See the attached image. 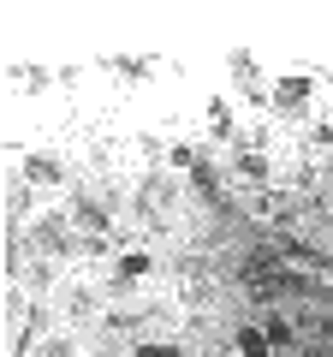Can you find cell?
<instances>
[{"label": "cell", "instance_id": "cell-2", "mask_svg": "<svg viewBox=\"0 0 333 357\" xmlns=\"http://www.w3.org/2000/svg\"><path fill=\"white\" fill-rule=\"evenodd\" d=\"M268 328H238V357H268Z\"/></svg>", "mask_w": 333, "mask_h": 357}, {"label": "cell", "instance_id": "cell-7", "mask_svg": "<svg viewBox=\"0 0 333 357\" xmlns=\"http://www.w3.org/2000/svg\"><path fill=\"white\" fill-rule=\"evenodd\" d=\"M238 173H250V178H268V161H262L256 149H244V155H238Z\"/></svg>", "mask_w": 333, "mask_h": 357}, {"label": "cell", "instance_id": "cell-3", "mask_svg": "<svg viewBox=\"0 0 333 357\" xmlns=\"http://www.w3.org/2000/svg\"><path fill=\"white\" fill-rule=\"evenodd\" d=\"M24 173L36 178V185H60V161H54V155H30Z\"/></svg>", "mask_w": 333, "mask_h": 357}, {"label": "cell", "instance_id": "cell-5", "mask_svg": "<svg viewBox=\"0 0 333 357\" xmlns=\"http://www.w3.org/2000/svg\"><path fill=\"white\" fill-rule=\"evenodd\" d=\"M208 126H215V137H232V114H226V102H208Z\"/></svg>", "mask_w": 333, "mask_h": 357}, {"label": "cell", "instance_id": "cell-8", "mask_svg": "<svg viewBox=\"0 0 333 357\" xmlns=\"http://www.w3.org/2000/svg\"><path fill=\"white\" fill-rule=\"evenodd\" d=\"M268 345H274V351H286V345H292V321L274 316V321H268Z\"/></svg>", "mask_w": 333, "mask_h": 357}, {"label": "cell", "instance_id": "cell-4", "mask_svg": "<svg viewBox=\"0 0 333 357\" xmlns=\"http://www.w3.org/2000/svg\"><path fill=\"white\" fill-rule=\"evenodd\" d=\"M114 274H119V280H143V274H149V250H125Z\"/></svg>", "mask_w": 333, "mask_h": 357}, {"label": "cell", "instance_id": "cell-6", "mask_svg": "<svg viewBox=\"0 0 333 357\" xmlns=\"http://www.w3.org/2000/svg\"><path fill=\"white\" fill-rule=\"evenodd\" d=\"M137 357H185V345H173V340H149V345H137Z\"/></svg>", "mask_w": 333, "mask_h": 357}, {"label": "cell", "instance_id": "cell-1", "mask_svg": "<svg viewBox=\"0 0 333 357\" xmlns=\"http://www.w3.org/2000/svg\"><path fill=\"white\" fill-rule=\"evenodd\" d=\"M309 89H316V84H309L304 72H292V77H274V107H286V114H297V107L309 102Z\"/></svg>", "mask_w": 333, "mask_h": 357}, {"label": "cell", "instance_id": "cell-9", "mask_svg": "<svg viewBox=\"0 0 333 357\" xmlns=\"http://www.w3.org/2000/svg\"><path fill=\"white\" fill-rule=\"evenodd\" d=\"M232 77H238V84H256V60H250V54H232Z\"/></svg>", "mask_w": 333, "mask_h": 357}]
</instances>
